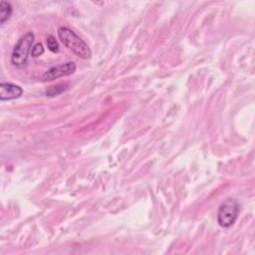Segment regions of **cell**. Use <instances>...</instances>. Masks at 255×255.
Here are the masks:
<instances>
[{"label":"cell","instance_id":"cell-4","mask_svg":"<svg viewBox=\"0 0 255 255\" xmlns=\"http://www.w3.org/2000/svg\"><path fill=\"white\" fill-rule=\"evenodd\" d=\"M76 69H77V66H76V64L74 62L63 63V64H60L58 66L51 67L49 70H47L43 74L42 80L44 82H48V81L56 80V79L61 78V77L69 76V75L74 74Z\"/></svg>","mask_w":255,"mask_h":255},{"label":"cell","instance_id":"cell-3","mask_svg":"<svg viewBox=\"0 0 255 255\" xmlns=\"http://www.w3.org/2000/svg\"><path fill=\"white\" fill-rule=\"evenodd\" d=\"M239 204L233 198H228L219 206L217 221L221 227L227 228L234 224L238 217Z\"/></svg>","mask_w":255,"mask_h":255},{"label":"cell","instance_id":"cell-8","mask_svg":"<svg viewBox=\"0 0 255 255\" xmlns=\"http://www.w3.org/2000/svg\"><path fill=\"white\" fill-rule=\"evenodd\" d=\"M46 43H47L48 49H49L51 52H53V53L59 52V44H58V41L56 40V38H55L54 36H52V35L48 36Z\"/></svg>","mask_w":255,"mask_h":255},{"label":"cell","instance_id":"cell-2","mask_svg":"<svg viewBox=\"0 0 255 255\" xmlns=\"http://www.w3.org/2000/svg\"><path fill=\"white\" fill-rule=\"evenodd\" d=\"M35 36L34 34L29 31L26 34H24L16 43V45L13 48L12 55H11V63L17 67L22 68L26 65L29 57V53H31V50L33 48Z\"/></svg>","mask_w":255,"mask_h":255},{"label":"cell","instance_id":"cell-9","mask_svg":"<svg viewBox=\"0 0 255 255\" xmlns=\"http://www.w3.org/2000/svg\"><path fill=\"white\" fill-rule=\"evenodd\" d=\"M43 53H44V47H43V45H42L41 43L35 44V45L33 46L32 50H31V55H32V57H34V58L41 56Z\"/></svg>","mask_w":255,"mask_h":255},{"label":"cell","instance_id":"cell-5","mask_svg":"<svg viewBox=\"0 0 255 255\" xmlns=\"http://www.w3.org/2000/svg\"><path fill=\"white\" fill-rule=\"evenodd\" d=\"M23 89L11 83H1L0 84V100L4 101H11L18 99L22 96Z\"/></svg>","mask_w":255,"mask_h":255},{"label":"cell","instance_id":"cell-7","mask_svg":"<svg viewBox=\"0 0 255 255\" xmlns=\"http://www.w3.org/2000/svg\"><path fill=\"white\" fill-rule=\"evenodd\" d=\"M68 89V84H60L57 86H53L50 87L47 91H46V95L49 97H55L58 96L59 94H61L62 92L66 91Z\"/></svg>","mask_w":255,"mask_h":255},{"label":"cell","instance_id":"cell-6","mask_svg":"<svg viewBox=\"0 0 255 255\" xmlns=\"http://www.w3.org/2000/svg\"><path fill=\"white\" fill-rule=\"evenodd\" d=\"M13 8L11 3L7 1H0V24L3 25L11 16Z\"/></svg>","mask_w":255,"mask_h":255},{"label":"cell","instance_id":"cell-1","mask_svg":"<svg viewBox=\"0 0 255 255\" xmlns=\"http://www.w3.org/2000/svg\"><path fill=\"white\" fill-rule=\"evenodd\" d=\"M58 36L62 43L74 54L82 59H90L92 52L88 44L68 27L61 26L58 29Z\"/></svg>","mask_w":255,"mask_h":255}]
</instances>
